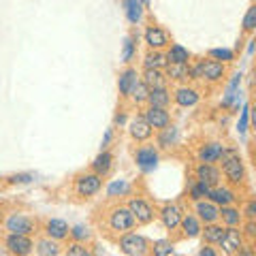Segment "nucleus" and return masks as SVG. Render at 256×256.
Returning a JSON list of instances; mask_svg holds the SVG:
<instances>
[{"instance_id":"f257e3e1","label":"nucleus","mask_w":256,"mask_h":256,"mask_svg":"<svg viewBox=\"0 0 256 256\" xmlns=\"http://www.w3.org/2000/svg\"><path fill=\"white\" fill-rule=\"evenodd\" d=\"M220 160H222V171L220 173L233 184V186H239V184L246 182V164H244V160H242V156H239L237 150H226Z\"/></svg>"},{"instance_id":"f03ea898","label":"nucleus","mask_w":256,"mask_h":256,"mask_svg":"<svg viewBox=\"0 0 256 256\" xmlns=\"http://www.w3.org/2000/svg\"><path fill=\"white\" fill-rule=\"evenodd\" d=\"M120 250H122V254L126 256H148L150 254V242L143 235L139 233H122V237H120Z\"/></svg>"},{"instance_id":"7ed1b4c3","label":"nucleus","mask_w":256,"mask_h":256,"mask_svg":"<svg viewBox=\"0 0 256 256\" xmlns=\"http://www.w3.org/2000/svg\"><path fill=\"white\" fill-rule=\"evenodd\" d=\"M107 224H109V228L114 230V233H130V230L137 226V222H134L132 218V214L128 207H114V210L109 212V218H107Z\"/></svg>"},{"instance_id":"20e7f679","label":"nucleus","mask_w":256,"mask_h":256,"mask_svg":"<svg viewBox=\"0 0 256 256\" xmlns=\"http://www.w3.org/2000/svg\"><path fill=\"white\" fill-rule=\"evenodd\" d=\"M4 228L6 233H13V235H32L36 233V222L30 218L26 214H9V218L4 220Z\"/></svg>"},{"instance_id":"39448f33","label":"nucleus","mask_w":256,"mask_h":256,"mask_svg":"<svg viewBox=\"0 0 256 256\" xmlns=\"http://www.w3.org/2000/svg\"><path fill=\"white\" fill-rule=\"evenodd\" d=\"M4 248L11 256H30L34 252V242L28 235H13L6 233L4 237Z\"/></svg>"},{"instance_id":"423d86ee","label":"nucleus","mask_w":256,"mask_h":256,"mask_svg":"<svg viewBox=\"0 0 256 256\" xmlns=\"http://www.w3.org/2000/svg\"><path fill=\"white\" fill-rule=\"evenodd\" d=\"M102 188V178L96 173H82L75 180V192L79 196H94Z\"/></svg>"},{"instance_id":"0eeeda50","label":"nucleus","mask_w":256,"mask_h":256,"mask_svg":"<svg viewBox=\"0 0 256 256\" xmlns=\"http://www.w3.org/2000/svg\"><path fill=\"white\" fill-rule=\"evenodd\" d=\"M158 160H160V154H158L156 146H141L134 152V162H137V166L143 173L154 171L158 166Z\"/></svg>"},{"instance_id":"6e6552de","label":"nucleus","mask_w":256,"mask_h":256,"mask_svg":"<svg viewBox=\"0 0 256 256\" xmlns=\"http://www.w3.org/2000/svg\"><path fill=\"white\" fill-rule=\"evenodd\" d=\"M128 210H130L132 218L137 224H150L152 220H154V207H152L146 198H139V196H132L130 201H128Z\"/></svg>"},{"instance_id":"1a4fd4ad","label":"nucleus","mask_w":256,"mask_h":256,"mask_svg":"<svg viewBox=\"0 0 256 256\" xmlns=\"http://www.w3.org/2000/svg\"><path fill=\"white\" fill-rule=\"evenodd\" d=\"M194 216L201 224H214L220 220V207L212 203L210 198H203V201H194Z\"/></svg>"},{"instance_id":"9d476101","label":"nucleus","mask_w":256,"mask_h":256,"mask_svg":"<svg viewBox=\"0 0 256 256\" xmlns=\"http://www.w3.org/2000/svg\"><path fill=\"white\" fill-rule=\"evenodd\" d=\"M220 246H222V252L233 256L239 248L244 246V233L239 230V226H228L224 230V237L220 239Z\"/></svg>"},{"instance_id":"9b49d317","label":"nucleus","mask_w":256,"mask_h":256,"mask_svg":"<svg viewBox=\"0 0 256 256\" xmlns=\"http://www.w3.org/2000/svg\"><path fill=\"white\" fill-rule=\"evenodd\" d=\"M194 175H196V180L198 182H203L207 184V186H218L220 180H222V173L220 169L216 164H207V162H198L196 164V169H194Z\"/></svg>"},{"instance_id":"f8f14e48","label":"nucleus","mask_w":256,"mask_h":256,"mask_svg":"<svg viewBox=\"0 0 256 256\" xmlns=\"http://www.w3.org/2000/svg\"><path fill=\"white\" fill-rule=\"evenodd\" d=\"M226 152V148L222 146L220 141H212V143H205V146L198 148V162H207V164H214L222 158V154Z\"/></svg>"},{"instance_id":"ddd939ff","label":"nucleus","mask_w":256,"mask_h":256,"mask_svg":"<svg viewBox=\"0 0 256 256\" xmlns=\"http://www.w3.org/2000/svg\"><path fill=\"white\" fill-rule=\"evenodd\" d=\"M143 120L150 124V128H164L171 124V116L166 109H160V107H148L143 111Z\"/></svg>"},{"instance_id":"4468645a","label":"nucleus","mask_w":256,"mask_h":256,"mask_svg":"<svg viewBox=\"0 0 256 256\" xmlns=\"http://www.w3.org/2000/svg\"><path fill=\"white\" fill-rule=\"evenodd\" d=\"M160 220H162V224H164V228L166 230H175V228H180V222H182V210H180V205H173V203H169V205H164L162 210H160Z\"/></svg>"},{"instance_id":"2eb2a0df","label":"nucleus","mask_w":256,"mask_h":256,"mask_svg":"<svg viewBox=\"0 0 256 256\" xmlns=\"http://www.w3.org/2000/svg\"><path fill=\"white\" fill-rule=\"evenodd\" d=\"M207 198H210L212 203H216L218 207H226V205L235 203L237 194H235V190L228 188V186H214L210 190V196H207Z\"/></svg>"},{"instance_id":"dca6fc26","label":"nucleus","mask_w":256,"mask_h":256,"mask_svg":"<svg viewBox=\"0 0 256 256\" xmlns=\"http://www.w3.org/2000/svg\"><path fill=\"white\" fill-rule=\"evenodd\" d=\"M139 84V75H137V68L128 66L120 73V79H118V90H120V96H130L132 88Z\"/></svg>"},{"instance_id":"f3484780","label":"nucleus","mask_w":256,"mask_h":256,"mask_svg":"<svg viewBox=\"0 0 256 256\" xmlns=\"http://www.w3.org/2000/svg\"><path fill=\"white\" fill-rule=\"evenodd\" d=\"M152 130H154V128H150V124L143 120V116L132 118L130 124H128V132H130V137L134 141H148L152 137Z\"/></svg>"},{"instance_id":"a211bd4d","label":"nucleus","mask_w":256,"mask_h":256,"mask_svg":"<svg viewBox=\"0 0 256 256\" xmlns=\"http://www.w3.org/2000/svg\"><path fill=\"white\" fill-rule=\"evenodd\" d=\"M198 98H201V94H198L194 88H188V86H180L178 90L173 92V100L178 102L180 107H194Z\"/></svg>"},{"instance_id":"6ab92c4d","label":"nucleus","mask_w":256,"mask_h":256,"mask_svg":"<svg viewBox=\"0 0 256 256\" xmlns=\"http://www.w3.org/2000/svg\"><path fill=\"white\" fill-rule=\"evenodd\" d=\"M45 235L54 242H62L68 237V224L60 218H50L45 222Z\"/></svg>"},{"instance_id":"aec40b11","label":"nucleus","mask_w":256,"mask_h":256,"mask_svg":"<svg viewBox=\"0 0 256 256\" xmlns=\"http://www.w3.org/2000/svg\"><path fill=\"white\" fill-rule=\"evenodd\" d=\"M146 43L150 45V50H162V47L169 45V36L166 32L158 26H150L146 30Z\"/></svg>"},{"instance_id":"412c9836","label":"nucleus","mask_w":256,"mask_h":256,"mask_svg":"<svg viewBox=\"0 0 256 256\" xmlns=\"http://www.w3.org/2000/svg\"><path fill=\"white\" fill-rule=\"evenodd\" d=\"M178 141H180V128L178 126H164V128H160V134H158V148H162V150H171L178 146Z\"/></svg>"},{"instance_id":"4be33fe9","label":"nucleus","mask_w":256,"mask_h":256,"mask_svg":"<svg viewBox=\"0 0 256 256\" xmlns=\"http://www.w3.org/2000/svg\"><path fill=\"white\" fill-rule=\"evenodd\" d=\"M180 228H182L184 237H190V239H192V237H198V235H201L203 224H201V220H198L194 214H186V216H182Z\"/></svg>"},{"instance_id":"5701e85b","label":"nucleus","mask_w":256,"mask_h":256,"mask_svg":"<svg viewBox=\"0 0 256 256\" xmlns=\"http://www.w3.org/2000/svg\"><path fill=\"white\" fill-rule=\"evenodd\" d=\"M226 73V66H224L222 62H216V60H207L203 62V79H207L210 84H216L220 82Z\"/></svg>"},{"instance_id":"b1692460","label":"nucleus","mask_w":256,"mask_h":256,"mask_svg":"<svg viewBox=\"0 0 256 256\" xmlns=\"http://www.w3.org/2000/svg\"><path fill=\"white\" fill-rule=\"evenodd\" d=\"M148 105L150 107H160V109H166L171 102V94L166 88H154V90L148 92Z\"/></svg>"},{"instance_id":"393cba45","label":"nucleus","mask_w":256,"mask_h":256,"mask_svg":"<svg viewBox=\"0 0 256 256\" xmlns=\"http://www.w3.org/2000/svg\"><path fill=\"white\" fill-rule=\"evenodd\" d=\"M143 86H148V90H154V88H166V77L162 70L158 68H146L143 70Z\"/></svg>"},{"instance_id":"a878e982","label":"nucleus","mask_w":256,"mask_h":256,"mask_svg":"<svg viewBox=\"0 0 256 256\" xmlns=\"http://www.w3.org/2000/svg\"><path fill=\"white\" fill-rule=\"evenodd\" d=\"M220 218H222V224L224 226H242L244 222V216H242V210H237L233 205H226V207H220Z\"/></svg>"},{"instance_id":"bb28decb","label":"nucleus","mask_w":256,"mask_h":256,"mask_svg":"<svg viewBox=\"0 0 256 256\" xmlns=\"http://www.w3.org/2000/svg\"><path fill=\"white\" fill-rule=\"evenodd\" d=\"M111 164H114V156H111V152L102 150L100 154L92 160V173H96V175H100L102 178V175H107L111 171Z\"/></svg>"},{"instance_id":"cd10ccee","label":"nucleus","mask_w":256,"mask_h":256,"mask_svg":"<svg viewBox=\"0 0 256 256\" xmlns=\"http://www.w3.org/2000/svg\"><path fill=\"white\" fill-rule=\"evenodd\" d=\"M224 230H226V226H222V224H218V222H214V224H205V228L201 230L203 242H205L207 246H216V244H220V239L224 237Z\"/></svg>"},{"instance_id":"c85d7f7f","label":"nucleus","mask_w":256,"mask_h":256,"mask_svg":"<svg viewBox=\"0 0 256 256\" xmlns=\"http://www.w3.org/2000/svg\"><path fill=\"white\" fill-rule=\"evenodd\" d=\"M164 56H166V64H188L190 60V52L180 43H173Z\"/></svg>"},{"instance_id":"c756f323","label":"nucleus","mask_w":256,"mask_h":256,"mask_svg":"<svg viewBox=\"0 0 256 256\" xmlns=\"http://www.w3.org/2000/svg\"><path fill=\"white\" fill-rule=\"evenodd\" d=\"M143 66L146 68H158L162 70L166 66V56L162 50H150L146 54V58H143Z\"/></svg>"},{"instance_id":"7c9ffc66","label":"nucleus","mask_w":256,"mask_h":256,"mask_svg":"<svg viewBox=\"0 0 256 256\" xmlns=\"http://www.w3.org/2000/svg\"><path fill=\"white\" fill-rule=\"evenodd\" d=\"M34 250H36V254H38V256H60L62 248H60V244H58V242H54V239L45 237V239H38Z\"/></svg>"},{"instance_id":"2f4dec72","label":"nucleus","mask_w":256,"mask_h":256,"mask_svg":"<svg viewBox=\"0 0 256 256\" xmlns=\"http://www.w3.org/2000/svg\"><path fill=\"white\" fill-rule=\"evenodd\" d=\"M164 77L173 79V82H184V79H188V64H166Z\"/></svg>"},{"instance_id":"473e14b6","label":"nucleus","mask_w":256,"mask_h":256,"mask_svg":"<svg viewBox=\"0 0 256 256\" xmlns=\"http://www.w3.org/2000/svg\"><path fill=\"white\" fill-rule=\"evenodd\" d=\"M126 18L130 24H139L143 18V2L141 0H126Z\"/></svg>"},{"instance_id":"72a5a7b5","label":"nucleus","mask_w":256,"mask_h":256,"mask_svg":"<svg viewBox=\"0 0 256 256\" xmlns=\"http://www.w3.org/2000/svg\"><path fill=\"white\" fill-rule=\"evenodd\" d=\"M152 256H173L175 246L171 239H156L154 246H150Z\"/></svg>"},{"instance_id":"f704fd0d","label":"nucleus","mask_w":256,"mask_h":256,"mask_svg":"<svg viewBox=\"0 0 256 256\" xmlns=\"http://www.w3.org/2000/svg\"><path fill=\"white\" fill-rule=\"evenodd\" d=\"M130 192V184H128L126 180H116V182H111L109 186H107V196L109 198H116V196H124Z\"/></svg>"},{"instance_id":"c9c22d12","label":"nucleus","mask_w":256,"mask_h":256,"mask_svg":"<svg viewBox=\"0 0 256 256\" xmlns=\"http://www.w3.org/2000/svg\"><path fill=\"white\" fill-rule=\"evenodd\" d=\"M210 190H212V186H207V184L196 180L190 186V198H192V201H203V198L210 196Z\"/></svg>"},{"instance_id":"e433bc0d","label":"nucleus","mask_w":256,"mask_h":256,"mask_svg":"<svg viewBox=\"0 0 256 256\" xmlns=\"http://www.w3.org/2000/svg\"><path fill=\"white\" fill-rule=\"evenodd\" d=\"M210 58L216 60V62H220V60H222V64H224V62H230V60H233V58H235V54H233V50L216 47V50H210Z\"/></svg>"},{"instance_id":"4c0bfd02","label":"nucleus","mask_w":256,"mask_h":256,"mask_svg":"<svg viewBox=\"0 0 256 256\" xmlns=\"http://www.w3.org/2000/svg\"><path fill=\"white\" fill-rule=\"evenodd\" d=\"M68 235L73 237V242H77V244H84L86 239H90V228L84 226V224H77V226L68 228Z\"/></svg>"},{"instance_id":"58836bf2","label":"nucleus","mask_w":256,"mask_h":256,"mask_svg":"<svg viewBox=\"0 0 256 256\" xmlns=\"http://www.w3.org/2000/svg\"><path fill=\"white\" fill-rule=\"evenodd\" d=\"M64 256H94L92 252H90V248H86L84 244H77V242H73L68 248H66V252H64Z\"/></svg>"},{"instance_id":"ea45409f","label":"nucleus","mask_w":256,"mask_h":256,"mask_svg":"<svg viewBox=\"0 0 256 256\" xmlns=\"http://www.w3.org/2000/svg\"><path fill=\"white\" fill-rule=\"evenodd\" d=\"M248 126H250V105H244L242 109V116H239V124H237V130L239 134H246L248 132Z\"/></svg>"},{"instance_id":"a19ab883","label":"nucleus","mask_w":256,"mask_h":256,"mask_svg":"<svg viewBox=\"0 0 256 256\" xmlns=\"http://www.w3.org/2000/svg\"><path fill=\"white\" fill-rule=\"evenodd\" d=\"M148 92H150V90H148V86H143V84L139 82L137 86L132 88L130 96H132V100L137 102V105H141V102H146V100H148Z\"/></svg>"},{"instance_id":"79ce46f5","label":"nucleus","mask_w":256,"mask_h":256,"mask_svg":"<svg viewBox=\"0 0 256 256\" xmlns=\"http://www.w3.org/2000/svg\"><path fill=\"white\" fill-rule=\"evenodd\" d=\"M242 26L246 32H252L256 28V6L252 4L250 9H248V13L244 15V22H242Z\"/></svg>"},{"instance_id":"37998d69","label":"nucleus","mask_w":256,"mask_h":256,"mask_svg":"<svg viewBox=\"0 0 256 256\" xmlns=\"http://www.w3.org/2000/svg\"><path fill=\"white\" fill-rule=\"evenodd\" d=\"M134 56V36H126L124 38V50H122V62H130Z\"/></svg>"},{"instance_id":"c03bdc74","label":"nucleus","mask_w":256,"mask_h":256,"mask_svg":"<svg viewBox=\"0 0 256 256\" xmlns=\"http://www.w3.org/2000/svg\"><path fill=\"white\" fill-rule=\"evenodd\" d=\"M203 62H196L194 66H188V79H192V82H198V79H203Z\"/></svg>"},{"instance_id":"a18cd8bd","label":"nucleus","mask_w":256,"mask_h":256,"mask_svg":"<svg viewBox=\"0 0 256 256\" xmlns=\"http://www.w3.org/2000/svg\"><path fill=\"white\" fill-rule=\"evenodd\" d=\"M242 216H244L246 220H254L256 218V203L254 201H248L246 207H244V212H242Z\"/></svg>"},{"instance_id":"49530a36","label":"nucleus","mask_w":256,"mask_h":256,"mask_svg":"<svg viewBox=\"0 0 256 256\" xmlns=\"http://www.w3.org/2000/svg\"><path fill=\"white\" fill-rule=\"evenodd\" d=\"M32 180H34V175H30V173H20V175H11L9 178L11 184H30Z\"/></svg>"},{"instance_id":"de8ad7c7","label":"nucleus","mask_w":256,"mask_h":256,"mask_svg":"<svg viewBox=\"0 0 256 256\" xmlns=\"http://www.w3.org/2000/svg\"><path fill=\"white\" fill-rule=\"evenodd\" d=\"M242 226H244L242 233H244V235H248L250 239L256 235V224H254V220H246V222H242Z\"/></svg>"},{"instance_id":"09e8293b","label":"nucleus","mask_w":256,"mask_h":256,"mask_svg":"<svg viewBox=\"0 0 256 256\" xmlns=\"http://www.w3.org/2000/svg\"><path fill=\"white\" fill-rule=\"evenodd\" d=\"M233 256H254V246H252V244L242 246V248H239V250H237Z\"/></svg>"},{"instance_id":"8fccbe9b","label":"nucleus","mask_w":256,"mask_h":256,"mask_svg":"<svg viewBox=\"0 0 256 256\" xmlns=\"http://www.w3.org/2000/svg\"><path fill=\"white\" fill-rule=\"evenodd\" d=\"M111 139H114V128H107L105 137H102V143H100V152L109 148V143H111Z\"/></svg>"},{"instance_id":"3c124183","label":"nucleus","mask_w":256,"mask_h":256,"mask_svg":"<svg viewBox=\"0 0 256 256\" xmlns=\"http://www.w3.org/2000/svg\"><path fill=\"white\" fill-rule=\"evenodd\" d=\"M196 256H218V254H216V250H214L212 246H207V244H205V246L201 248V250H198V254H196Z\"/></svg>"},{"instance_id":"603ef678","label":"nucleus","mask_w":256,"mask_h":256,"mask_svg":"<svg viewBox=\"0 0 256 256\" xmlns=\"http://www.w3.org/2000/svg\"><path fill=\"white\" fill-rule=\"evenodd\" d=\"M124 122H126V116H124V114H118V116H116V124L122 126Z\"/></svg>"},{"instance_id":"864d4df0","label":"nucleus","mask_w":256,"mask_h":256,"mask_svg":"<svg viewBox=\"0 0 256 256\" xmlns=\"http://www.w3.org/2000/svg\"><path fill=\"white\" fill-rule=\"evenodd\" d=\"M0 256H11L9 252H6V248H4V246H0Z\"/></svg>"},{"instance_id":"5fc2aeb1","label":"nucleus","mask_w":256,"mask_h":256,"mask_svg":"<svg viewBox=\"0 0 256 256\" xmlns=\"http://www.w3.org/2000/svg\"><path fill=\"white\" fill-rule=\"evenodd\" d=\"M141 2H150V0H141Z\"/></svg>"},{"instance_id":"6e6d98bb","label":"nucleus","mask_w":256,"mask_h":256,"mask_svg":"<svg viewBox=\"0 0 256 256\" xmlns=\"http://www.w3.org/2000/svg\"><path fill=\"white\" fill-rule=\"evenodd\" d=\"M0 218H2V212H0Z\"/></svg>"},{"instance_id":"4d7b16f0","label":"nucleus","mask_w":256,"mask_h":256,"mask_svg":"<svg viewBox=\"0 0 256 256\" xmlns=\"http://www.w3.org/2000/svg\"><path fill=\"white\" fill-rule=\"evenodd\" d=\"M173 256H175V254H173Z\"/></svg>"}]
</instances>
